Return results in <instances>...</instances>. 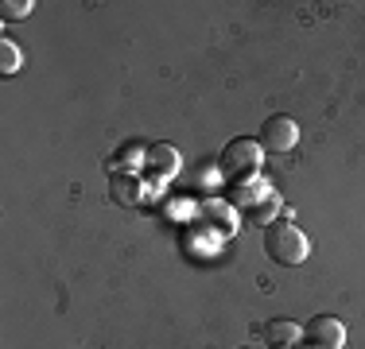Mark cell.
Segmentation results:
<instances>
[{"label": "cell", "instance_id": "6da1fadb", "mask_svg": "<svg viewBox=\"0 0 365 349\" xmlns=\"http://www.w3.org/2000/svg\"><path fill=\"white\" fill-rule=\"evenodd\" d=\"M260 160H264L260 140L237 136V140H230V144H225V152H222L218 163H222L225 182H233V187H249V182L257 179V171H260Z\"/></svg>", "mask_w": 365, "mask_h": 349}, {"label": "cell", "instance_id": "7a4b0ae2", "mask_svg": "<svg viewBox=\"0 0 365 349\" xmlns=\"http://www.w3.org/2000/svg\"><path fill=\"white\" fill-rule=\"evenodd\" d=\"M264 252L276 260V264L295 268V264H303V260H307L311 244H307V237H303L299 225H292V222H272V225L264 229Z\"/></svg>", "mask_w": 365, "mask_h": 349}, {"label": "cell", "instance_id": "3957f363", "mask_svg": "<svg viewBox=\"0 0 365 349\" xmlns=\"http://www.w3.org/2000/svg\"><path fill=\"white\" fill-rule=\"evenodd\" d=\"M276 206H280V198H276L272 187H264V182H249V187H241V198H237L241 222H249V225H272Z\"/></svg>", "mask_w": 365, "mask_h": 349}, {"label": "cell", "instance_id": "277c9868", "mask_svg": "<svg viewBox=\"0 0 365 349\" xmlns=\"http://www.w3.org/2000/svg\"><path fill=\"white\" fill-rule=\"evenodd\" d=\"M295 144H299V125H295L292 117H284V113H272V117L260 125V147L264 152H295Z\"/></svg>", "mask_w": 365, "mask_h": 349}, {"label": "cell", "instance_id": "5b68a950", "mask_svg": "<svg viewBox=\"0 0 365 349\" xmlns=\"http://www.w3.org/2000/svg\"><path fill=\"white\" fill-rule=\"evenodd\" d=\"M303 342H307V349H342L346 345V326L334 314H315V318L303 326Z\"/></svg>", "mask_w": 365, "mask_h": 349}, {"label": "cell", "instance_id": "8992f818", "mask_svg": "<svg viewBox=\"0 0 365 349\" xmlns=\"http://www.w3.org/2000/svg\"><path fill=\"white\" fill-rule=\"evenodd\" d=\"M144 163L155 179H171V174H179V167H182V155L171 144H152L144 152Z\"/></svg>", "mask_w": 365, "mask_h": 349}, {"label": "cell", "instance_id": "52a82bcc", "mask_svg": "<svg viewBox=\"0 0 365 349\" xmlns=\"http://www.w3.org/2000/svg\"><path fill=\"white\" fill-rule=\"evenodd\" d=\"M264 342H268V349H295L303 342V330L288 318H272L264 326Z\"/></svg>", "mask_w": 365, "mask_h": 349}, {"label": "cell", "instance_id": "ba28073f", "mask_svg": "<svg viewBox=\"0 0 365 349\" xmlns=\"http://www.w3.org/2000/svg\"><path fill=\"white\" fill-rule=\"evenodd\" d=\"M113 202H120V206H136V202H140V187H136V179L117 174V179H113Z\"/></svg>", "mask_w": 365, "mask_h": 349}, {"label": "cell", "instance_id": "9c48e42d", "mask_svg": "<svg viewBox=\"0 0 365 349\" xmlns=\"http://www.w3.org/2000/svg\"><path fill=\"white\" fill-rule=\"evenodd\" d=\"M202 214L214 217V225H218L222 233H233V225H237V214H233V206H225V202H206Z\"/></svg>", "mask_w": 365, "mask_h": 349}, {"label": "cell", "instance_id": "30bf717a", "mask_svg": "<svg viewBox=\"0 0 365 349\" xmlns=\"http://www.w3.org/2000/svg\"><path fill=\"white\" fill-rule=\"evenodd\" d=\"M24 63L20 47H16V39H0V74H16Z\"/></svg>", "mask_w": 365, "mask_h": 349}, {"label": "cell", "instance_id": "8fae6325", "mask_svg": "<svg viewBox=\"0 0 365 349\" xmlns=\"http://www.w3.org/2000/svg\"><path fill=\"white\" fill-rule=\"evenodd\" d=\"M31 0H4V4H0V16H4V20H24V16H31Z\"/></svg>", "mask_w": 365, "mask_h": 349}]
</instances>
